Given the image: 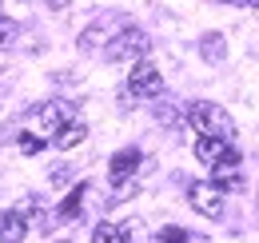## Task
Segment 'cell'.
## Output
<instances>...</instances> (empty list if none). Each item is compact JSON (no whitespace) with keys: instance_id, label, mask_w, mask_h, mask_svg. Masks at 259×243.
<instances>
[{"instance_id":"4fadbf2b","label":"cell","mask_w":259,"mask_h":243,"mask_svg":"<svg viewBox=\"0 0 259 243\" xmlns=\"http://www.w3.org/2000/svg\"><path fill=\"white\" fill-rule=\"evenodd\" d=\"M100 36H108V24H104V20H96L92 28H84V32H80V48H84V52L100 48Z\"/></svg>"},{"instance_id":"8fae6325","label":"cell","mask_w":259,"mask_h":243,"mask_svg":"<svg viewBox=\"0 0 259 243\" xmlns=\"http://www.w3.org/2000/svg\"><path fill=\"white\" fill-rule=\"evenodd\" d=\"M199 52H203V60H224V56H227L224 36H220V32H207V36H203V44H199Z\"/></svg>"},{"instance_id":"52a82bcc","label":"cell","mask_w":259,"mask_h":243,"mask_svg":"<svg viewBox=\"0 0 259 243\" xmlns=\"http://www.w3.org/2000/svg\"><path fill=\"white\" fill-rule=\"evenodd\" d=\"M211 183H215V187H239V183H243L239 152H235V148H231V155H227L224 164H215V168H211Z\"/></svg>"},{"instance_id":"7a4b0ae2","label":"cell","mask_w":259,"mask_h":243,"mask_svg":"<svg viewBox=\"0 0 259 243\" xmlns=\"http://www.w3.org/2000/svg\"><path fill=\"white\" fill-rule=\"evenodd\" d=\"M148 48H152V44H148V36H144L140 28H124V32H116V36L104 44V56H108L112 64H124V60L140 64L144 56H148Z\"/></svg>"},{"instance_id":"9a60e30c","label":"cell","mask_w":259,"mask_h":243,"mask_svg":"<svg viewBox=\"0 0 259 243\" xmlns=\"http://www.w3.org/2000/svg\"><path fill=\"white\" fill-rule=\"evenodd\" d=\"M44 144H48V140H44V136H32V132H24V136H20V152H24V155H36Z\"/></svg>"},{"instance_id":"e0dca14e","label":"cell","mask_w":259,"mask_h":243,"mask_svg":"<svg viewBox=\"0 0 259 243\" xmlns=\"http://www.w3.org/2000/svg\"><path fill=\"white\" fill-rule=\"evenodd\" d=\"M160 239L163 243H188V231H184V227H163Z\"/></svg>"},{"instance_id":"ffe728a7","label":"cell","mask_w":259,"mask_h":243,"mask_svg":"<svg viewBox=\"0 0 259 243\" xmlns=\"http://www.w3.org/2000/svg\"><path fill=\"white\" fill-rule=\"evenodd\" d=\"M72 0H48V8H68Z\"/></svg>"},{"instance_id":"5bb4252c","label":"cell","mask_w":259,"mask_h":243,"mask_svg":"<svg viewBox=\"0 0 259 243\" xmlns=\"http://www.w3.org/2000/svg\"><path fill=\"white\" fill-rule=\"evenodd\" d=\"M80 195H84V183H76L72 195L60 204V219H76V215H80Z\"/></svg>"},{"instance_id":"9c48e42d","label":"cell","mask_w":259,"mask_h":243,"mask_svg":"<svg viewBox=\"0 0 259 243\" xmlns=\"http://www.w3.org/2000/svg\"><path fill=\"white\" fill-rule=\"evenodd\" d=\"M36 120H40L44 132L56 136V132L64 128V104H40V108H36Z\"/></svg>"},{"instance_id":"5b68a950","label":"cell","mask_w":259,"mask_h":243,"mask_svg":"<svg viewBox=\"0 0 259 243\" xmlns=\"http://www.w3.org/2000/svg\"><path fill=\"white\" fill-rule=\"evenodd\" d=\"M227 155H231V144H227V140H215V136H199V140H195V159L207 164V168L224 164Z\"/></svg>"},{"instance_id":"6da1fadb","label":"cell","mask_w":259,"mask_h":243,"mask_svg":"<svg viewBox=\"0 0 259 243\" xmlns=\"http://www.w3.org/2000/svg\"><path fill=\"white\" fill-rule=\"evenodd\" d=\"M188 120L199 136H215V140H235V120L227 116V108L220 104H192V112H188Z\"/></svg>"},{"instance_id":"3957f363","label":"cell","mask_w":259,"mask_h":243,"mask_svg":"<svg viewBox=\"0 0 259 243\" xmlns=\"http://www.w3.org/2000/svg\"><path fill=\"white\" fill-rule=\"evenodd\" d=\"M188 199H192V208L199 215H207V219H215V215H224V187H215L211 180H199L188 187Z\"/></svg>"},{"instance_id":"ac0fdd59","label":"cell","mask_w":259,"mask_h":243,"mask_svg":"<svg viewBox=\"0 0 259 243\" xmlns=\"http://www.w3.org/2000/svg\"><path fill=\"white\" fill-rule=\"evenodd\" d=\"M156 116H160V124H180V112H171V108H156Z\"/></svg>"},{"instance_id":"d6986e66","label":"cell","mask_w":259,"mask_h":243,"mask_svg":"<svg viewBox=\"0 0 259 243\" xmlns=\"http://www.w3.org/2000/svg\"><path fill=\"white\" fill-rule=\"evenodd\" d=\"M227 4H239V8H259V0H227Z\"/></svg>"},{"instance_id":"2e32d148","label":"cell","mask_w":259,"mask_h":243,"mask_svg":"<svg viewBox=\"0 0 259 243\" xmlns=\"http://www.w3.org/2000/svg\"><path fill=\"white\" fill-rule=\"evenodd\" d=\"M12 40H16V24H12L8 16H0V48H8Z\"/></svg>"},{"instance_id":"7c38bea8","label":"cell","mask_w":259,"mask_h":243,"mask_svg":"<svg viewBox=\"0 0 259 243\" xmlns=\"http://www.w3.org/2000/svg\"><path fill=\"white\" fill-rule=\"evenodd\" d=\"M124 227H116V223H100L96 231H92V243H124Z\"/></svg>"},{"instance_id":"8992f818","label":"cell","mask_w":259,"mask_h":243,"mask_svg":"<svg viewBox=\"0 0 259 243\" xmlns=\"http://www.w3.org/2000/svg\"><path fill=\"white\" fill-rule=\"evenodd\" d=\"M136 168H140V152L136 148H124V152L112 155V164H108V180L112 183H128L136 176Z\"/></svg>"},{"instance_id":"30bf717a","label":"cell","mask_w":259,"mask_h":243,"mask_svg":"<svg viewBox=\"0 0 259 243\" xmlns=\"http://www.w3.org/2000/svg\"><path fill=\"white\" fill-rule=\"evenodd\" d=\"M84 136H88V128L72 120V124H64V128H60V132L52 136V144H56L60 152H68V148H76V144H84Z\"/></svg>"},{"instance_id":"277c9868","label":"cell","mask_w":259,"mask_h":243,"mask_svg":"<svg viewBox=\"0 0 259 243\" xmlns=\"http://www.w3.org/2000/svg\"><path fill=\"white\" fill-rule=\"evenodd\" d=\"M128 88L136 92V96H144V100H156V96L163 92V76H160V68H156V64H148V60L132 64V72H128Z\"/></svg>"},{"instance_id":"ba28073f","label":"cell","mask_w":259,"mask_h":243,"mask_svg":"<svg viewBox=\"0 0 259 243\" xmlns=\"http://www.w3.org/2000/svg\"><path fill=\"white\" fill-rule=\"evenodd\" d=\"M28 219L20 212H0V243H24Z\"/></svg>"}]
</instances>
